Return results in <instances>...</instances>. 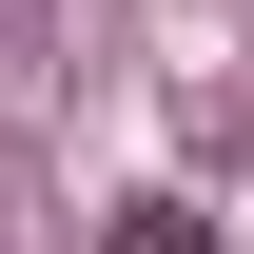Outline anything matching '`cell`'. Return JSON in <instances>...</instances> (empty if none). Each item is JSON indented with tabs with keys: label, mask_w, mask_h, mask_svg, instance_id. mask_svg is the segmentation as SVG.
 I'll return each mask as SVG.
<instances>
[{
	"label": "cell",
	"mask_w": 254,
	"mask_h": 254,
	"mask_svg": "<svg viewBox=\"0 0 254 254\" xmlns=\"http://www.w3.org/2000/svg\"><path fill=\"white\" fill-rule=\"evenodd\" d=\"M118 254H215V215H195V195H137V215H118Z\"/></svg>",
	"instance_id": "6da1fadb"
}]
</instances>
